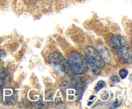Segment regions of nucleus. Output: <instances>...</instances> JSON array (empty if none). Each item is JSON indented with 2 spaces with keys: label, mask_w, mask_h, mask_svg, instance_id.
<instances>
[{
  "label": "nucleus",
  "mask_w": 132,
  "mask_h": 109,
  "mask_svg": "<svg viewBox=\"0 0 132 109\" xmlns=\"http://www.w3.org/2000/svg\"><path fill=\"white\" fill-rule=\"evenodd\" d=\"M68 63L70 69L75 74L82 75L86 68V60L80 53L72 52L68 56Z\"/></svg>",
  "instance_id": "nucleus-1"
},
{
  "label": "nucleus",
  "mask_w": 132,
  "mask_h": 109,
  "mask_svg": "<svg viewBox=\"0 0 132 109\" xmlns=\"http://www.w3.org/2000/svg\"><path fill=\"white\" fill-rule=\"evenodd\" d=\"M50 62L59 74H66L68 73L70 65L68 62L59 53H53L50 55Z\"/></svg>",
  "instance_id": "nucleus-2"
},
{
  "label": "nucleus",
  "mask_w": 132,
  "mask_h": 109,
  "mask_svg": "<svg viewBox=\"0 0 132 109\" xmlns=\"http://www.w3.org/2000/svg\"><path fill=\"white\" fill-rule=\"evenodd\" d=\"M85 53L87 61L90 62L101 69L105 66V62L94 47L88 46L85 48Z\"/></svg>",
  "instance_id": "nucleus-3"
},
{
  "label": "nucleus",
  "mask_w": 132,
  "mask_h": 109,
  "mask_svg": "<svg viewBox=\"0 0 132 109\" xmlns=\"http://www.w3.org/2000/svg\"><path fill=\"white\" fill-rule=\"evenodd\" d=\"M110 46L112 49L117 51L121 47L128 44L125 39L120 35H114L110 41Z\"/></svg>",
  "instance_id": "nucleus-4"
},
{
  "label": "nucleus",
  "mask_w": 132,
  "mask_h": 109,
  "mask_svg": "<svg viewBox=\"0 0 132 109\" xmlns=\"http://www.w3.org/2000/svg\"><path fill=\"white\" fill-rule=\"evenodd\" d=\"M121 60L127 63H130L131 61V51L128 44L121 47L117 51Z\"/></svg>",
  "instance_id": "nucleus-5"
},
{
  "label": "nucleus",
  "mask_w": 132,
  "mask_h": 109,
  "mask_svg": "<svg viewBox=\"0 0 132 109\" xmlns=\"http://www.w3.org/2000/svg\"><path fill=\"white\" fill-rule=\"evenodd\" d=\"M4 92V101L6 104L13 105L16 102L17 94L12 88H6Z\"/></svg>",
  "instance_id": "nucleus-6"
},
{
  "label": "nucleus",
  "mask_w": 132,
  "mask_h": 109,
  "mask_svg": "<svg viewBox=\"0 0 132 109\" xmlns=\"http://www.w3.org/2000/svg\"><path fill=\"white\" fill-rule=\"evenodd\" d=\"M97 51L99 53L103 59L107 62H110L111 60V55L108 49L105 47L103 44H99L97 46Z\"/></svg>",
  "instance_id": "nucleus-7"
},
{
  "label": "nucleus",
  "mask_w": 132,
  "mask_h": 109,
  "mask_svg": "<svg viewBox=\"0 0 132 109\" xmlns=\"http://www.w3.org/2000/svg\"><path fill=\"white\" fill-rule=\"evenodd\" d=\"M80 75L75 74L72 78V83L77 91H81L85 85V82L83 78L79 76Z\"/></svg>",
  "instance_id": "nucleus-8"
},
{
  "label": "nucleus",
  "mask_w": 132,
  "mask_h": 109,
  "mask_svg": "<svg viewBox=\"0 0 132 109\" xmlns=\"http://www.w3.org/2000/svg\"><path fill=\"white\" fill-rule=\"evenodd\" d=\"M9 74L6 69H0V87H3L7 83L9 80Z\"/></svg>",
  "instance_id": "nucleus-9"
},
{
  "label": "nucleus",
  "mask_w": 132,
  "mask_h": 109,
  "mask_svg": "<svg viewBox=\"0 0 132 109\" xmlns=\"http://www.w3.org/2000/svg\"><path fill=\"white\" fill-rule=\"evenodd\" d=\"M105 85L106 83L104 81H102V80L99 81V82H97V83L96 87H95V91H96V92H98V91H100L101 89H102V88L105 86Z\"/></svg>",
  "instance_id": "nucleus-10"
},
{
  "label": "nucleus",
  "mask_w": 132,
  "mask_h": 109,
  "mask_svg": "<svg viewBox=\"0 0 132 109\" xmlns=\"http://www.w3.org/2000/svg\"><path fill=\"white\" fill-rule=\"evenodd\" d=\"M128 71L126 69H121L119 71V75L122 79H125L128 76Z\"/></svg>",
  "instance_id": "nucleus-11"
},
{
  "label": "nucleus",
  "mask_w": 132,
  "mask_h": 109,
  "mask_svg": "<svg viewBox=\"0 0 132 109\" xmlns=\"http://www.w3.org/2000/svg\"><path fill=\"white\" fill-rule=\"evenodd\" d=\"M111 81L113 83H118L120 82V79L119 78V77L116 75H113L111 77Z\"/></svg>",
  "instance_id": "nucleus-12"
},
{
  "label": "nucleus",
  "mask_w": 132,
  "mask_h": 109,
  "mask_svg": "<svg viewBox=\"0 0 132 109\" xmlns=\"http://www.w3.org/2000/svg\"><path fill=\"white\" fill-rule=\"evenodd\" d=\"M34 108H44L45 106V105L41 102L36 103H34Z\"/></svg>",
  "instance_id": "nucleus-13"
},
{
  "label": "nucleus",
  "mask_w": 132,
  "mask_h": 109,
  "mask_svg": "<svg viewBox=\"0 0 132 109\" xmlns=\"http://www.w3.org/2000/svg\"><path fill=\"white\" fill-rule=\"evenodd\" d=\"M5 55V52L2 50H0V58Z\"/></svg>",
  "instance_id": "nucleus-14"
},
{
  "label": "nucleus",
  "mask_w": 132,
  "mask_h": 109,
  "mask_svg": "<svg viewBox=\"0 0 132 109\" xmlns=\"http://www.w3.org/2000/svg\"><path fill=\"white\" fill-rule=\"evenodd\" d=\"M31 1H36V0H31Z\"/></svg>",
  "instance_id": "nucleus-15"
}]
</instances>
